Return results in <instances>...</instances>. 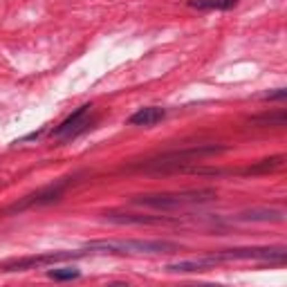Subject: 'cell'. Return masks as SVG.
I'll use <instances>...</instances> for the list:
<instances>
[{
  "mask_svg": "<svg viewBox=\"0 0 287 287\" xmlns=\"http://www.w3.org/2000/svg\"><path fill=\"white\" fill-rule=\"evenodd\" d=\"M218 193L213 189H189V191H177V193H150V195H135L130 197L133 204L159 209V211H173L180 207L191 204H204V202L216 200Z\"/></svg>",
  "mask_w": 287,
  "mask_h": 287,
  "instance_id": "obj_1",
  "label": "cell"
},
{
  "mask_svg": "<svg viewBox=\"0 0 287 287\" xmlns=\"http://www.w3.org/2000/svg\"><path fill=\"white\" fill-rule=\"evenodd\" d=\"M83 249L90 254H173L180 252V244L169 240H92Z\"/></svg>",
  "mask_w": 287,
  "mask_h": 287,
  "instance_id": "obj_2",
  "label": "cell"
},
{
  "mask_svg": "<svg viewBox=\"0 0 287 287\" xmlns=\"http://www.w3.org/2000/svg\"><path fill=\"white\" fill-rule=\"evenodd\" d=\"M222 146H197V148H186V150H173L166 153L157 159H150L148 164H144L146 171H164V169H182L184 164H193V161L202 159L204 155H216L222 153Z\"/></svg>",
  "mask_w": 287,
  "mask_h": 287,
  "instance_id": "obj_3",
  "label": "cell"
},
{
  "mask_svg": "<svg viewBox=\"0 0 287 287\" xmlns=\"http://www.w3.org/2000/svg\"><path fill=\"white\" fill-rule=\"evenodd\" d=\"M216 263H227V260H265V263H285L287 249L283 244L278 247H238V249H222V252L211 254Z\"/></svg>",
  "mask_w": 287,
  "mask_h": 287,
  "instance_id": "obj_4",
  "label": "cell"
},
{
  "mask_svg": "<svg viewBox=\"0 0 287 287\" xmlns=\"http://www.w3.org/2000/svg\"><path fill=\"white\" fill-rule=\"evenodd\" d=\"M65 186H67V180L56 182V184H50V186H43V189L29 193V195L20 197L18 202H14V204L7 209V213H20V211H27V209H34V207L52 204V202L61 200V195H63Z\"/></svg>",
  "mask_w": 287,
  "mask_h": 287,
  "instance_id": "obj_5",
  "label": "cell"
},
{
  "mask_svg": "<svg viewBox=\"0 0 287 287\" xmlns=\"http://www.w3.org/2000/svg\"><path fill=\"white\" fill-rule=\"evenodd\" d=\"M88 252H50L43 256H27V258H18L12 260L3 267V271H25V269H34V267H43V265H52V263H61V260H70V258H81Z\"/></svg>",
  "mask_w": 287,
  "mask_h": 287,
  "instance_id": "obj_6",
  "label": "cell"
},
{
  "mask_svg": "<svg viewBox=\"0 0 287 287\" xmlns=\"http://www.w3.org/2000/svg\"><path fill=\"white\" fill-rule=\"evenodd\" d=\"M90 108H92L90 103H83L81 108H76V110L72 112L63 124H59V126L52 130V137H56V139H72V137H76L79 133H83V130L90 126V121H88V112H90Z\"/></svg>",
  "mask_w": 287,
  "mask_h": 287,
  "instance_id": "obj_7",
  "label": "cell"
},
{
  "mask_svg": "<svg viewBox=\"0 0 287 287\" xmlns=\"http://www.w3.org/2000/svg\"><path fill=\"white\" fill-rule=\"evenodd\" d=\"M103 220L112 224H173V220L166 216H139V213H103Z\"/></svg>",
  "mask_w": 287,
  "mask_h": 287,
  "instance_id": "obj_8",
  "label": "cell"
},
{
  "mask_svg": "<svg viewBox=\"0 0 287 287\" xmlns=\"http://www.w3.org/2000/svg\"><path fill=\"white\" fill-rule=\"evenodd\" d=\"M216 258L211 254L202 256V258H193V260H177V263L166 265V271H180V274H186V271H207L211 267H216Z\"/></svg>",
  "mask_w": 287,
  "mask_h": 287,
  "instance_id": "obj_9",
  "label": "cell"
},
{
  "mask_svg": "<svg viewBox=\"0 0 287 287\" xmlns=\"http://www.w3.org/2000/svg\"><path fill=\"white\" fill-rule=\"evenodd\" d=\"M242 222H283L285 211L283 209H249L238 216Z\"/></svg>",
  "mask_w": 287,
  "mask_h": 287,
  "instance_id": "obj_10",
  "label": "cell"
},
{
  "mask_svg": "<svg viewBox=\"0 0 287 287\" xmlns=\"http://www.w3.org/2000/svg\"><path fill=\"white\" fill-rule=\"evenodd\" d=\"M164 117H166L164 108L148 106V108H139L135 114H130L128 124H130V126H155V124L161 121Z\"/></svg>",
  "mask_w": 287,
  "mask_h": 287,
  "instance_id": "obj_11",
  "label": "cell"
},
{
  "mask_svg": "<svg viewBox=\"0 0 287 287\" xmlns=\"http://www.w3.org/2000/svg\"><path fill=\"white\" fill-rule=\"evenodd\" d=\"M240 0H189V7L193 9H222V12H227V9H233Z\"/></svg>",
  "mask_w": 287,
  "mask_h": 287,
  "instance_id": "obj_12",
  "label": "cell"
},
{
  "mask_svg": "<svg viewBox=\"0 0 287 287\" xmlns=\"http://www.w3.org/2000/svg\"><path fill=\"white\" fill-rule=\"evenodd\" d=\"M280 164H283V155H274V157L260 159L258 164L249 166V169H247V173H249V175H258V173H269V171L278 169Z\"/></svg>",
  "mask_w": 287,
  "mask_h": 287,
  "instance_id": "obj_13",
  "label": "cell"
},
{
  "mask_svg": "<svg viewBox=\"0 0 287 287\" xmlns=\"http://www.w3.org/2000/svg\"><path fill=\"white\" fill-rule=\"evenodd\" d=\"M287 114L285 110H278L276 114H258V117L252 119L254 126H285Z\"/></svg>",
  "mask_w": 287,
  "mask_h": 287,
  "instance_id": "obj_14",
  "label": "cell"
},
{
  "mask_svg": "<svg viewBox=\"0 0 287 287\" xmlns=\"http://www.w3.org/2000/svg\"><path fill=\"white\" fill-rule=\"evenodd\" d=\"M48 276H50V278H54V280H72V278H79L81 271L76 267H63V269L48 271Z\"/></svg>",
  "mask_w": 287,
  "mask_h": 287,
  "instance_id": "obj_15",
  "label": "cell"
},
{
  "mask_svg": "<svg viewBox=\"0 0 287 287\" xmlns=\"http://www.w3.org/2000/svg\"><path fill=\"white\" fill-rule=\"evenodd\" d=\"M287 97V90L285 88H280L278 92H271V95H265V99H267V101H274V99H285Z\"/></svg>",
  "mask_w": 287,
  "mask_h": 287,
  "instance_id": "obj_16",
  "label": "cell"
}]
</instances>
